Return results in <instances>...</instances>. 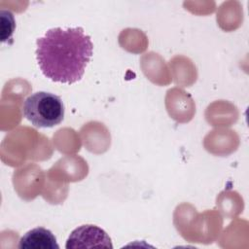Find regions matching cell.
<instances>
[{"label": "cell", "mask_w": 249, "mask_h": 249, "mask_svg": "<svg viewBox=\"0 0 249 249\" xmlns=\"http://www.w3.org/2000/svg\"><path fill=\"white\" fill-rule=\"evenodd\" d=\"M92 50L90 37L81 27L52 28L36 40V58L43 75L58 83L80 81Z\"/></svg>", "instance_id": "cell-1"}, {"label": "cell", "mask_w": 249, "mask_h": 249, "mask_svg": "<svg viewBox=\"0 0 249 249\" xmlns=\"http://www.w3.org/2000/svg\"><path fill=\"white\" fill-rule=\"evenodd\" d=\"M64 105L61 98L52 92L37 91L23 102V116L36 127H53L64 118Z\"/></svg>", "instance_id": "cell-2"}, {"label": "cell", "mask_w": 249, "mask_h": 249, "mask_svg": "<svg viewBox=\"0 0 249 249\" xmlns=\"http://www.w3.org/2000/svg\"><path fill=\"white\" fill-rule=\"evenodd\" d=\"M66 249L74 248H113L111 238L101 228L94 225H83L69 235Z\"/></svg>", "instance_id": "cell-3"}, {"label": "cell", "mask_w": 249, "mask_h": 249, "mask_svg": "<svg viewBox=\"0 0 249 249\" xmlns=\"http://www.w3.org/2000/svg\"><path fill=\"white\" fill-rule=\"evenodd\" d=\"M20 249H59L54 234L45 228L32 229L21 236L18 243Z\"/></svg>", "instance_id": "cell-4"}, {"label": "cell", "mask_w": 249, "mask_h": 249, "mask_svg": "<svg viewBox=\"0 0 249 249\" xmlns=\"http://www.w3.org/2000/svg\"><path fill=\"white\" fill-rule=\"evenodd\" d=\"M16 28L14 15L10 11L1 10V40L3 43L12 39Z\"/></svg>", "instance_id": "cell-5"}]
</instances>
